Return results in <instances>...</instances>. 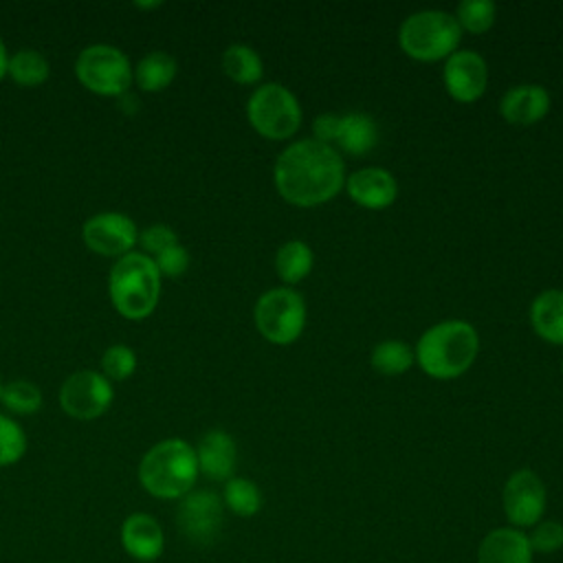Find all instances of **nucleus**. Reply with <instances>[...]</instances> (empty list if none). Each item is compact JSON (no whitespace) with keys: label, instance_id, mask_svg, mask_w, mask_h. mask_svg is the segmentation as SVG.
Returning <instances> with one entry per match:
<instances>
[{"label":"nucleus","instance_id":"1","mask_svg":"<svg viewBox=\"0 0 563 563\" xmlns=\"http://www.w3.org/2000/svg\"><path fill=\"white\" fill-rule=\"evenodd\" d=\"M345 163L341 152L314 139L286 145L273 167L277 194L295 207H319L345 187Z\"/></svg>","mask_w":563,"mask_h":563},{"label":"nucleus","instance_id":"2","mask_svg":"<svg viewBox=\"0 0 563 563\" xmlns=\"http://www.w3.org/2000/svg\"><path fill=\"white\" fill-rule=\"evenodd\" d=\"M196 449L183 438H165L150 446L139 462V484L163 501H178L196 488L198 479Z\"/></svg>","mask_w":563,"mask_h":563},{"label":"nucleus","instance_id":"3","mask_svg":"<svg viewBox=\"0 0 563 563\" xmlns=\"http://www.w3.org/2000/svg\"><path fill=\"white\" fill-rule=\"evenodd\" d=\"M477 352L479 334L462 319H449L427 328L413 350L420 369L435 380H451L468 372Z\"/></svg>","mask_w":563,"mask_h":563},{"label":"nucleus","instance_id":"4","mask_svg":"<svg viewBox=\"0 0 563 563\" xmlns=\"http://www.w3.org/2000/svg\"><path fill=\"white\" fill-rule=\"evenodd\" d=\"M161 273L152 257L132 251L119 257L108 275V295L114 310L128 321L147 319L161 299Z\"/></svg>","mask_w":563,"mask_h":563},{"label":"nucleus","instance_id":"5","mask_svg":"<svg viewBox=\"0 0 563 563\" xmlns=\"http://www.w3.org/2000/svg\"><path fill=\"white\" fill-rule=\"evenodd\" d=\"M462 29L455 15L440 9H422L407 15L398 29L402 53L416 62H440L460 46Z\"/></svg>","mask_w":563,"mask_h":563},{"label":"nucleus","instance_id":"6","mask_svg":"<svg viewBox=\"0 0 563 563\" xmlns=\"http://www.w3.org/2000/svg\"><path fill=\"white\" fill-rule=\"evenodd\" d=\"M301 117L297 97L277 81L257 86L246 101V119L251 128L271 141L290 139L299 130Z\"/></svg>","mask_w":563,"mask_h":563},{"label":"nucleus","instance_id":"7","mask_svg":"<svg viewBox=\"0 0 563 563\" xmlns=\"http://www.w3.org/2000/svg\"><path fill=\"white\" fill-rule=\"evenodd\" d=\"M77 81L99 97H123L132 79L130 57L112 44H90L75 59Z\"/></svg>","mask_w":563,"mask_h":563},{"label":"nucleus","instance_id":"8","mask_svg":"<svg viewBox=\"0 0 563 563\" xmlns=\"http://www.w3.org/2000/svg\"><path fill=\"white\" fill-rule=\"evenodd\" d=\"M253 319L257 332L268 343L290 345L306 328V301L290 286L271 288L255 301Z\"/></svg>","mask_w":563,"mask_h":563},{"label":"nucleus","instance_id":"9","mask_svg":"<svg viewBox=\"0 0 563 563\" xmlns=\"http://www.w3.org/2000/svg\"><path fill=\"white\" fill-rule=\"evenodd\" d=\"M114 400L112 383L99 369H77L59 387V407L75 420L103 416Z\"/></svg>","mask_w":563,"mask_h":563},{"label":"nucleus","instance_id":"10","mask_svg":"<svg viewBox=\"0 0 563 563\" xmlns=\"http://www.w3.org/2000/svg\"><path fill=\"white\" fill-rule=\"evenodd\" d=\"M180 534L196 545L213 543L224 526V504L216 490L194 488L176 506Z\"/></svg>","mask_w":563,"mask_h":563},{"label":"nucleus","instance_id":"11","mask_svg":"<svg viewBox=\"0 0 563 563\" xmlns=\"http://www.w3.org/2000/svg\"><path fill=\"white\" fill-rule=\"evenodd\" d=\"M548 506L543 479L532 468H517L501 488V508L508 526L526 530L537 526Z\"/></svg>","mask_w":563,"mask_h":563},{"label":"nucleus","instance_id":"12","mask_svg":"<svg viewBox=\"0 0 563 563\" xmlns=\"http://www.w3.org/2000/svg\"><path fill=\"white\" fill-rule=\"evenodd\" d=\"M136 222L121 211H99L81 224V242L103 257H123L139 244Z\"/></svg>","mask_w":563,"mask_h":563},{"label":"nucleus","instance_id":"13","mask_svg":"<svg viewBox=\"0 0 563 563\" xmlns=\"http://www.w3.org/2000/svg\"><path fill=\"white\" fill-rule=\"evenodd\" d=\"M442 81L451 99L460 103L477 101L488 86V64L473 48H457L444 59Z\"/></svg>","mask_w":563,"mask_h":563},{"label":"nucleus","instance_id":"14","mask_svg":"<svg viewBox=\"0 0 563 563\" xmlns=\"http://www.w3.org/2000/svg\"><path fill=\"white\" fill-rule=\"evenodd\" d=\"M119 541L130 559L139 563H154L163 556L165 530L154 515L136 510L123 519L119 528Z\"/></svg>","mask_w":563,"mask_h":563},{"label":"nucleus","instance_id":"15","mask_svg":"<svg viewBox=\"0 0 563 563\" xmlns=\"http://www.w3.org/2000/svg\"><path fill=\"white\" fill-rule=\"evenodd\" d=\"M345 191L363 209L380 211L396 202L398 183L385 167H361L345 178Z\"/></svg>","mask_w":563,"mask_h":563},{"label":"nucleus","instance_id":"16","mask_svg":"<svg viewBox=\"0 0 563 563\" xmlns=\"http://www.w3.org/2000/svg\"><path fill=\"white\" fill-rule=\"evenodd\" d=\"M196 449L198 471L207 479L227 482L235 475L238 466V444L224 429H209L200 435Z\"/></svg>","mask_w":563,"mask_h":563},{"label":"nucleus","instance_id":"17","mask_svg":"<svg viewBox=\"0 0 563 563\" xmlns=\"http://www.w3.org/2000/svg\"><path fill=\"white\" fill-rule=\"evenodd\" d=\"M550 92L539 84L510 86L499 99V114L510 125H534L550 112Z\"/></svg>","mask_w":563,"mask_h":563},{"label":"nucleus","instance_id":"18","mask_svg":"<svg viewBox=\"0 0 563 563\" xmlns=\"http://www.w3.org/2000/svg\"><path fill=\"white\" fill-rule=\"evenodd\" d=\"M534 552L528 541V532L499 526L488 530L477 545V563H532Z\"/></svg>","mask_w":563,"mask_h":563},{"label":"nucleus","instance_id":"19","mask_svg":"<svg viewBox=\"0 0 563 563\" xmlns=\"http://www.w3.org/2000/svg\"><path fill=\"white\" fill-rule=\"evenodd\" d=\"M378 143V123L367 112H345L339 117V130L334 139V147L343 150L352 156L369 154Z\"/></svg>","mask_w":563,"mask_h":563},{"label":"nucleus","instance_id":"20","mask_svg":"<svg viewBox=\"0 0 563 563\" xmlns=\"http://www.w3.org/2000/svg\"><path fill=\"white\" fill-rule=\"evenodd\" d=\"M530 325L543 341L563 345V290L550 288L532 299Z\"/></svg>","mask_w":563,"mask_h":563},{"label":"nucleus","instance_id":"21","mask_svg":"<svg viewBox=\"0 0 563 563\" xmlns=\"http://www.w3.org/2000/svg\"><path fill=\"white\" fill-rule=\"evenodd\" d=\"M178 75V62L167 51H150L132 66V79L143 92H161Z\"/></svg>","mask_w":563,"mask_h":563},{"label":"nucleus","instance_id":"22","mask_svg":"<svg viewBox=\"0 0 563 563\" xmlns=\"http://www.w3.org/2000/svg\"><path fill=\"white\" fill-rule=\"evenodd\" d=\"M312 264V249L303 240H288L275 253V273L290 288L310 275Z\"/></svg>","mask_w":563,"mask_h":563},{"label":"nucleus","instance_id":"23","mask_svg":"<svg viewBox=\"0 0 563 563\" xmlns=\"http://www.w3.org/2000/svg\"><path fill=\"white\" fill-rule=\"evenodd\" d=\"M220 497H222L224 510H229L231 515H235L240 519L255 517L264 504L260 486L253 479L240 477V475H233L231 479L224 482Z\"/></svg>","mask_w":563,"mask_h":563},{"label":"nucleus","instance_id":"24","mask_svg":"<svg viewBox=\"0 0 563 563\" xmlns=\"http://www.w3.org/2000/svg\"><path fill=\"white\" fill-rule=\"evenodd\" d=\"M222 70L235 84L253 86L262 79L264 64H262V57L255 48H251L246 44H231L222 53Z\"/></svg>","mask_w":563,"mask_h":563},{"label":"nucleus","instance_id":"25","mask_svg":"<svg viewBox=\"0 0 563 563\" xmlns=\"http://www.w3.org/2000/svg\"><path fill=\"white\" fill-rule=\"evenodd\" d=\"M7 77L22 88H35L51 77V64L35 48H20L9 55Z\"/></svg>","mask_w":563,"mask_h":563},{"label":"nucleus","instance_id":"26","mask_svg":"<svg viewBox=\"0 0 563 563\" xmlns=\"http://www.w3.org/2000/svg\"><path fill=\"white\" fill-rule=\"evenodd\" d=\"M416 361L413 347L405 341L398 339H387L380 341L378 345H374L372 354H369V363L378 374L385 376H400L405 374Z\"/></svg>","mask_w":563,"mask_h":563},{"label":"nucleus","instance_id":"27","mask_svg":"<svg viewBox=\"0 0 563 563\" xmlns=\"http://www.w3.org/2000/svg\"><path fill=\"white\" fill-rule=\"evenodd\" d=\"M0 402L4 405L7 411L15 416H31L42 409L44 396H42V389L31 380H11L2 387Z\"/></svg>","mask_w":563,"mask_h":563},{"label":"nucleus","instance_id":"28","mask_svg":"<svg viewBox=\"0 0 563 563\" xmlns=\"http://www.w3.org/2000/svg\"><path fill=\"white\" fill-rule=\"evenodd\" d=\"M497 7L490 0H462L455 11V20L462 31L473 35L486 33L495 24Z\"/></svg>","mask_w":563,"mask_h":563},{"label":"nucleus","instance_id":"29","mask_svg":"<svg viewBox=\"0 0 563 563\" xmlns=\"http://www.w3.org/2000/svg\"><path fill=\"white\" fill-rule=\"evenodd\" d=\"M139 365V356L130 345L114 343L106 347L99 361V372L112 383V380H128Z\"/></svg>","mask_w":563,"mask_h":563},{"label":"nucleus","instance_id":"30","mask_svg":"<svg viewBox=\"0 0 563 563\" xmlns=\"http://www.w3.org/2000/svg\"><path fill=\"white\" fill-rule=\"evenodd\" d=\"M26 453L24 429L7 413H0V468L18 464Z\"/></svg>","mask_w":563,"mask_h":563},{"label":"nucleus","instance_id":"31","mask_svg":"<svg viewBox=\"0 0 563 563\" xmlns=\"http://www.w3.org/2000/svg\"><path fill=\"white\" fill-rule=\"evenodd\" d=\"M528 541L534 554H554L563 548V523L559 519H541L530 528Z\"/></svg>","mask_w":563,"mask_h":563},{"label":"nucleus","instance_id":"32","mask_svg":"<svg viewBox=\"0 0 563 563\" xmlns=\"http://www.w3.org/2000/svg\"><path fill=\"white\" fill-rule=\"evenodd\" d=\"M178 233L165 224V222H154L150 227H145L141 233H139V246H141V253H145L147 257H154L158 255L161 251L169 249L172 244H178Z\"/></svg>","mask_w":563,"mask_h":563},{"label":"nucleus","instance_id":"33","mask_svg":"<svg viewBox=\"0 0 563 563\" xmlns=\"http://www.w3.org/2000/svg\"><path fill=\"white\" fill-rule=\"evenodd\" d=\"M152 260H154V264H156L161 277H180V275L187 273L189 262H191L189 251H187L180 242H178V244H172V246L165 249V251H161V253L154 255Z\"/></svg>","mask_w":563,"mask_h":563},{"label":"nucleus","instance_id":"34","mask_svg":"<svg viewBox=\"0 0 563 563\" xmlns=\"http://www.w3.org/2000/svg\"><path fill=\"white\" fill-rule=\"evenodd\" d=\"M339 117L334 112H323L312 121V139L325 145L334 147V139H336V130H339Z\"/></svg>","mask_w":563,"mask_h":563},{"label":"nucleus","instance_id":"35","mask_svg":"<svg viewBox=\"0 0 563 563\" xmlns=\"http://www.w3.org/2000/svg\"><path fill=\"white\" fill-rule=\"evenodd\" d=\"M7 68H9V51L4 40L0 37V81L7 77Z\"/></svg>","mask_w":563,"mask_h":563},{"label":"nucleus","instance_id":"36","mask_svg":"<svg viewBox=\"0 0 563 563\" xmlns=\"http://www.w3.org/2000/svg\"><path fill=\"white\" fill-rule=\"evenodd\" d=\"M152 7H161V2H150V4H143V2H136V9H152Z\"/></svg>","mask_w":563,"mask_h":563},{"label":"nucleus","instance_id":"37","mask_svg":"<svg viewBox=\"0 0 563 563\" xmlns=\"http://www.w3.org/2000/svg\"><path fill=\"white\" fill-rule=\"evenodd\" d=\"M2 387H4V383H2V376H0V396H2Z\"/></svg>","mask_w":563,"mask_h":563},{"label":"nucleus","instance_id":"38","mask_svg":"<svg viewBox=\"0 0 563 563\" xmlns=\"http://www.w3.org/2000/svg\"><path fill=\"white\" fill-rule=\"evenodd\" d=\"M561 367H563V363H561Z\"/></svg>","mask_w":563,"mask_h":563}]
</instances>
